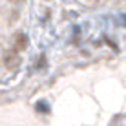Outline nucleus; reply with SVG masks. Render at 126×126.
<instances>
[{
	"label": "nucleus",
	"instance_id": "nucleus-1",
	"mask_svg": "<svg viewBox=\"0 0 126 126\" xmlns=\"http://www.w3.org/2000/svg\"><path fill=\"white\" fill-rule=\"evenodd\" d=\"M18 62H20V57L16 55V51H9V53H6V57H4V64L9 69H15L18 66Z\"/></svg>",
	"mask_w": 126,
	"mask_h": 126
},
{
	"label": "nucleus",
	"instance_id": "nucleus-3",
	"mask_svg": "<svg viewBox=\"0 0 126 126\" xmlns=\"http://www.w3.org/2000/svg\"><path fill=\"white\" fill-rule=\"evenodd\" d=\"M9 2H13V4H20V2H24V0H9Z\"/></svg>",
	"mask_w": 126,
	"mask_h": 126
},
{
	"label": "nucleus",
	"instance_id": "nucleus-2",
	"mask_svg": "<svg viewBox=\"0 0 126 126\" xmlns=\"http://www.w3.org/2000/svg\"><path fill=\"white\" fill-rule=\"evenodd\" d=\"M28 47V37L24 33H16L15 37V51H22Z\"/></svg>",
	"mask_w": 126,
	"mask_h": 126
}]
</instances>
